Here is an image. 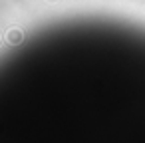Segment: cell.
<instances>
[{"instance_id":"6da1fadb","label":"cell","mask_w":145,"mask_h":143,"mask_svg":"<svg viewBox=\"0 0 145 143\" xmlns=\"http://www.w3.org/2000/svg\"><path fill=\"white\" fill-rule=\"evenodd\" d=\"M6 38H8V42H10V44H20V42H22V32H20V30H16V28H12V30H8Z\"/></svg>"},{"instance_id":"7a4b0ae2","label":"cell","mask_w":145,"mask_h":143,"mask_svg":"<svg viewBox=\"0 0 145 143\" xmlns=\"http://www.w3.org/2000/svg\"><path fill=\"white\" fill-rule=\"evenodd\" d=\"M48 2H56V0H48Z\"/></svg>"}]
</instances>
